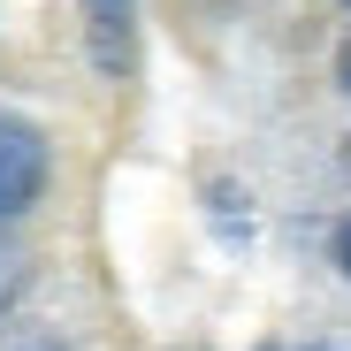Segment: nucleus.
I'll return each mask as SVG.
<instances>
[{"mask_svg": "<svg viewBox=\"0 0 351 351\" xmlns=\"http://www.w3.org/2000/svg\"><path fill=\"white\" fill-rule=\"evenodd\" d=\"M46 176H53V153H46V130L23 123V114L0 107V221H16L46 199Z\"/></svg>", "mask_w": 351, "mask_h": 351, "instance_id": "f257e3e1", "label": "nucleus"}, {"mask_svg": "<svg viewBox=\"0 0 351 351\" xmlns=\"http://www.w3.org/2000/svg\"><path fill=\"white\" fill-rule=\"evenodd\" d=\"M84 46L107 77L138 69V0H84Z\"/></svg>", "mask_w": 351, "mask_h": 351, "instance_id": "f03ea898", "label": "nucleus"}, {"mask_svg": "<svg viewBox=\"0 0 351 351\" xmlns=\"http://www.w3.org/2000/svg\"><path fill=\"white\" fill-rule=\"evenodd\" d=\"M23 282H31V252H23L16 237H0V313L23 298Z\"/></svg>", "mask_w": 351, "mask_h": 351, "instance_id": "7ed1b4c3", "label": "nucleus"}, {"mask_svg": "<svg viewBox=\"0 0 351 351\" xmlns=\"http://www.w3.org/2000/svg\"><path fill=\"white\" fill-rule=\"evenodd\" d=\"M328 252H336V267H343V282H351V214L336 221V237H328Z\"/></svg>", "mask_w": 351, "mask_h": 351, "instance_id": "20e7f679", "label": "nucleus"}, {"mask_svg": "<svg viewBox=\"0 0 351 351\" xmlns=\"http://www.w3.org/2000/svg\"><path fill=\"white\" fill-rule=\"evenodd\" d=\"M336 84L351 92V38H343V53H336Z\"/></svg>", "mask_w": 351, "mask_h": 351, "instance_id": "39448f33", "label": "nucleus"}, {"mask_svg": "<svg viewBox=\"0 0 351 351\" xmlns=\"http://www.w3.org/2000/svg\"><path fill=\"white\" fill-rule=\"evenodd\" d=\"M23 351H62V343H23Z\"/></svg>", "mask_w": 351, "mask_h": 351, "instance_id": "423d86ee", "label": "nucleus"}, {"mask_svg": "<svg viewBox=\"0 0 351 351\" xmlns=\"http://www.w3.org/2000/svg\"><path fill=\"white\" fill-rule=\"evenodd\" d=\"M343 8H351V0H343Z\"/></svg>", "mask_w": 351, "mask_h": 351, "instance_id": "0eeeda50", "label": "nucleus"}]
</instances>
